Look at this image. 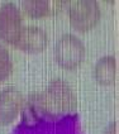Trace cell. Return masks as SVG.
Instances as JSON below:
<instances>
[{
	"label": "cell",
	"mask_w": 119,
	"mask_h": 134,
	"mask_svg": "<svg viewBox=\"0 0 119 134\" xmlns=\"http://www.w3.org/2000/svg\"><path fill=\"white\" fill-rule=\"evenodd\" d=\"M28 106L34 115L58 118L76 110L77 99L72 86L66 80L56 77L45 90L30 94Z\"/></svg>",
	"instance_id": "6da1fadb"
},
{
	"label": "cell",
	"mask_w": 119,
	"mask_h": 134,
	"mask_svg": "<svg viewBox=\"0 0 119 134\" xmlns=\"http://www.w3.org/2000/svg\"><path fill=\"white\" fill-rule=\"evenodd\" d=\"M86 48L77 36L65 33L57 39L55 46V60L62 68L75 70L85 60Z\"/></svg>",
	"instance_id": "7a4b0ae2"
},
{
	"label": "cell",
	"mask_w": 119,
	"mask_h": 134,
	"mask_svg": "<svg viewBox=\"0 0 119 134\" xmlns=\"http://www.w3.org/2000/svg\"><path fill=\"white\" fill-rule=\"evenodd\" d=\"M68 19L71 27L77 32L93 29L101 18V9L96 0L68 1Z\"/></svg>",
	"instance_id": "3957f363"
},
{
	"label": "cell",
	"mask_w": 119,
	"mask_h": 134,
	"mask_svg": "<svg viewBox=\"0 0 119 134\" xmlns=\"http://www.w3.org/2000/svg\"><path fill=\"white\" fill-rule=\"evenodd\" d=\"M23 28V14L20 8L12 1L0 7V39L8 44L14 46Z\"/></svg>",
	"instance_id": "277c9868"
},
{
	"label": "cell",
	"mask_w": 119,
	"mask_h": 134,
	"mask_svg": "<svg viewBox=\"0 0 119 134\" xmlns=\"http://www.w3.org/2000/svg\"><path fill=\"white\" fill-rule=\"evenodd\" d=\"M24 97L15 86H7L0 91V125H9L14 121L23 108Z\"/></svg>",
	"instance_id": "5b68a950"
},
{
	"label": "cell",
	"mask_w": 119,
	"mask_h": 134,
	"mask_svg": "<svg viewBox=\"0 0 119 134\" xmlns=\"http://www.w3.org/2000/svg\"><path fill=\"white\" fill-rule=\"evenodd\" d=\"M48 44V34L43 28L38 25L23 27L14 46L24 52L38 53L45 51Z\"/></svg>",
	"instance_id": "8992f818"
},
{
	"label": "cell",
	"mask_w": 119,
	"mask_h": 134,
	"mask_svg": "<svg viewBox=\"0 0 119 134\" xmlns=\"http://www.w3.org/2000/svg\"><path fill=\"white\" fill-rule=\"evenodd\" d=\"M94 79L96 80L98 83L100 85H112L115 81L117 76V60L112 54H106L100 57L95 62V66L93 70Z\"/></svg>",
	"instance_id": "52a82bcc"
},
{
	"label": "cell",
	"mask_w": 119,
	"mask_h": 134,
	"mask_svg": "<svg viewBox=\"0 0 119 134\" xmlns=\"http://www.w3.org/2000/svg\"><path fill=\"white\" fill-rule=\"evenodd\" d=\"M22 10L30 18H46L52 13V7L48 0H24Z\"/></svg>",
	"instance_id": "ba28073f"
},
{
	"label": "cell",
	"mask_w": 119,
	"mask_h": 134,
	"mask_svg": "<svg viewBox=\"0 0 119 134\" xmlns=\"http://www.w3.org/2000/svg\"><path fill=\"white\" fill-rule=\"evenodd\" d=\"M13 71V61L8 48L0 42V85L10 76Z\"/></svg>",
	"instance_id": "9c48e42d"
},
{
	"label": "cell",
	"mask_w": 119,
	"mask_h": 134,
	"mask_svg": "<svg viewBox=\"0 0 119 134\" xmlns=\"http://www.w3.org/2000/svg\"><path fill=\"white\" fill-rule=\"evenodd\" d=\"M104 134H118V123L117 121H113L110 123L108 128L105 129Z\"/></svg>",
	"instance_id": "30bf717a"
}]
</instances>
